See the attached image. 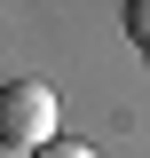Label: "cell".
Returning a JSON list of instances; mask_svg holds the SVG:
<instances>
[{"instance_id": "obj_1", "label": "cell", "mask_w": 150, "mask_h": 158, "mask_svg": "<svg viewBox=\"0 0 150 158\" xmlns=\"http://www.w3.org/2000/svg\"><path fill=\"white\" fill-rule=\"evenodd\" d=\"M48 142H63V103L48 79H8L0 87V150L40 158Z\"/></svg>"}, {"instance_id": "obj_2", "label": "cell", "mask_w": 150, "mask_h": 158, "mask_svg": "<svg viewBox=\"0 0 150 158\" xmlns=\"http://www.w3.org/2000/svg\"><path fill=\"white\" fill-rule=\"evenodd\" d=\"M127 40L150 48V0H127Z\"/></svg>"}, {"instance_id": "obj_3", "label": "cell", "mask_w": 150, "mask_h": 158, "mask_svg": "<svg viewBox=\"0 0 150 158\" xmlns=\"http://www.w3.org/2000/svg\"><path fill=\"white\" fill-rule=\"evenodd\" d=\"M40 158H103V150H95V142H48Z\"/></svg>"}, {"instance_id": "obj_4", "label": "cell", "mask_w": 150, "mask_h": 158, "mask_svg": "<svg viewBox=\"0 0 150 158\" xmlns=\"http://www.w3.org/2000/svg\"><path fill=\"white\" fill-rule=\"evenodd\" d=\"M0 158H24V150H0Z\"/></svg>"}]
</instances>
